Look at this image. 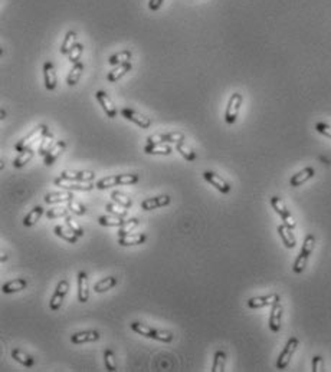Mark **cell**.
<instances>
[{
  "instance_id": "6da1fadb",
  "label": "cell",
  "mask_w": 331,
  "mask_h": 372,
  "mask_svg": "<svg viewBox=\"0 0 331 372\" xmlns=\"http://www.w3.org/2000/svg\"><path fill=\"white\" fill-rule=\"evenodd\" d=\"M131 329L146 336V338H150V339H156V341H160V342L170 343L173 339H174V335L170 332V330H162V329H154V327H150L149 325H144L141 322H133L131 324Z\"/></svg>"
},
{
  "instance_id": "7a4b0ae2",
  "label": "cell",
  "mask_w": 331,
  "mask_h": 372,
  "mask_svg": "<svg viewBox=\"0 0 331 372\" xmlns=\"http://www.w3.org/2000/svg\"><path fill=\"white\" fill-rule=\"evenodd\" d=\"M48 133H49V127L45 125V124H41V125L35 127L29 134L26 135V137H23L22 140H19V141L16 142L15 151H17V152H23V151H26V149L32 148L33 144H35L38 140H42L44 135L48 134Z\"/></svg>"
},
{
  "instance_id": "3957f363",
  "label": "cell",
  "mask_w": 331,
  "mask_h": 372,
  "mask_svg": "<svg viewBox=\"0 0 331 372\" xmlns=\"http://www.w3.org/2000/svg\"><path fill=\"white\" fill-rule=\"evenodd\" d=\"M314 246H316V237H314L313 234H308V236L305 237V240H304L301 252H300L297 260H295V263H294V266H292V270H294L295 273L300 275V273H302V272L305 270L307 262H308L310 256L313 253V250H314Z\"/></svg>"
},
{
  "instance_id": "277c9868",
  "label": "cell",
  "mask_w": 331,
  "mask_h": 372,
  "mask_svg": "<svg viewBox=\"0 0 331 372\" xmlns=\"http://www.w3.org/2000/svg\"><path fill=\"white\" fill-rule=\"evenodd\" d=\"M138 174H118V176H110V177H104L101 179L95 187L98 190H106V188H110L112 186H130V184H136L138 183Z\"/></svg>"
},
{
  "instance_id": "5b68a950",
  "label": "cell",
  "mask_w": 331,
  "mask_h": 372,
  "mask_svg": "<svg viewBox=\"0 0 331 372\" xmlns=\"http://www.w3.org/2000/svg\"><path fill=\"white\" fill-rule=\"evenodd\" d=\"M242 102H243V96L239 92H235L230 95L229 101H227V105H226V111H225V121L226 124L229 125H233L238 119V115H239V111H241Z\"/></svg>"
},
{
  "instance_id": "8992f818",
  "label": "cell",
  "mask_w": 331,
  "mask_h": 372,
  "mask_svg": "<svg viewBox=\"0 0 331 372\" xmlns=\"http://www.w3.org/2000/svg\"><path fill=\"white\" fill-rule=\"evenodd\" d=\"M271 206L272 209L275 210L278 214H279V217L282 219V222L284 224H286L289 229H294L295 227V220H294V217H292V214L289 213V210L286 209L285 203H284V200L281 198V197H278V195H274L271 197Z\"/></svg>"
},
{
  "instance_id": "52a82bcc",
  "label": "cell",
  "mask_w": 331,
  "mask_h": 372,
  "mask_svg": "<svg viewBox=\"0 0 331 372\" xmlns=\"http://www.w3.org/2000/svg\"><path fill=\"white\" fill-rule=\"evenodd\" d=\"M298 345H300V341H298L295 336H292V338L288 339L285 348L282 349V352L279 354L278 361H276V368H278V370H285L286 367H288V364H289L291 358L294 355V352L297 351Z\"/></svg>"
},
{
  "instance_id": "ba28073f",
  "label": "cell",
  "mask_w": 331,
  "mask_h": 372,
  "mask_svg": "<svg viewBox=\"0 0 331 372\" xmlns=\"http://www.w3.org/2000/svg\"><path fill=\"white\" fill-rule=\"evenodd\" d=\"M121 115L127 119V121H131L133 124H136L140 128H143V130L150 128L151 124H153L150 117H147V115H144V114H141L138 111H134L131 108H122L121 109Z\"/></svg>"
},
{
  "instance_id": "9c48e42d",
  "label": "cell",
  "mask_w": 331,
  "mask_h": 372,
  "mask_svg": "<svg viewBox=\"0 0 331 372\" xmlns=\"http://www.w3.org/2000/svg\"><path fill=\"white\" fill-rule=\"evenodd\" d=\"M68 289H69V283L68 280H60L58 284H56V289H55V293L52 295V298H51V302H49V308H51V311H54V312H56V311H59L60 306H62V303H63V299L66 296V293H68Z\"/></svg>"
},
{
  "instance_id": "30bf717a",
  "label": "cell",
  "mask_w": 331,
  "mask_h": 372,
  "mask_svg": "<svg viewBox=\"0 0 331 372\" xmlns=\"http://www.w3.org/2000/svg\"><path fill=\"white\" fill-rule=\"evenodd\" d=\"M186 137L183 133H167V134H156L147 137V144H177L184 141Z\"/></svg>"
},
{
  "instance_id": "8fae6325",
  "label": "cell",
  "mask_w": 331,
  "mask_h": 372,
  "mask_svg": "<svg viewBox=\"0 0 331 372\" xmlns=\"http://www.w3.org/2000/svg\"><path fill=\"white\" fill-rule=\"evenodd\" d=\"M95 98H97V101H98V104L101 105V108H103V111L106 112V115L108 118H115L117 117V106L114 105L112 102V99L108 96V93H107L106 91H97L95 92Z\"/></svg>"
},
{
  "instance_id": "7c38bea8",
  "label": "cell",
  "mask_w": 331,
  "mask_h": 372,
  "mask_svg": "<svg viewBox=\"0 0 331 372\" xmlns=\"http://www.w3.org/2000/svg\"><path fill=\"white\" fill-rule=\"evenodd\" d=\"M54 183H55V186H56V187L65 188V190H71V191H72V190H75V191H91V190L94 188V184H90V183L82 184L81 181L75 183L74 180L63 179V177L56 179Z\"/></svg>"
},
{
  "instance_id": "4fadbf2b",
  "label": "cell",
  "mask_w": 331,
  "mask_h": 372,
  "mask_svg": "<svg viewBox=\"0 0 331 372\" xmlns=\"http://www.w3.org/2000/svg\"><path fill=\"white\" fill-rule=\"evenodd\" d=\"M44 81H45V88L48 91H55L58 85V76L55 66L51 60H46L44 63Z\"/></svg>"
},
{
  "instance_id": "5bb4252c",
  "label": "cell",
  "mask_w": 331,
  "mask_h": 372,
  "mask_svg": "<svg viewBox=\"0 0 331 372\" xmlns=\"http://www.w3.org/2000/svg\"><path fill=\"white\" fill-rule=\"evenodd\" d=\"M203 177H205V180L211 184V186H213L216 190H219L221 193H223V194H227L229 191H230V184L226 181V180H223L221 176H218L216 173H213V171H205L203 173Z\"/></svg>"
},
{
  "instance_id": "9a60e30c",
  "label": "cell",
  "mask_w": 331,
  "mask_h": 372,
  "mask_svg": "<svg viewBox=\"0 0 331 372\" xmlns=\"http://www.w3.org/2000/svg\"><path fill=\"white\" fill-rule=\"evenodd\" d=\"M278 300H281L278 293H271L267 296H256V298H251L248 300V308L259 309V308H265V306H272Z\"/></svg>"
},
{
  "instance_id": "2e32d148",
  "label": "cell",
  "mask_w": 331,
  "mask_h": 372,
  "mask_svg": "<svg viewBox=\"0 0 331 372\" xmlns=\"http://www.w3.org/2000/svg\"><path fill=\"white\" fill-rule=\"evenodd\" d=\"M60 177L68 180H74V181H81V183H90L95 179V173L94 171H75V170H63L60 173Z\"/></svg>"
},
{
  "instance_id": "e0dca14e",
  "label": "cell",
  "mask_w": 331,
  "mask_h": 372,
  "mask_svg": "<svg viewBox=\"0 0 331 372\" xmlns=\"http://www.w3.org/2000/svg\"><path fill=\"white\" fill-rule=\"evenodd\" d=\"M281 319H282V305H281V300H278L272 305L271 315H270V329L274 333L279 332Z\"/></svg>"
},
{
  "instance_id": "ac0fdd59",
  "label": "cell",
  "mask_w": 331,
  "mask_h": 372,
  "mask_svg": "<svg viewBox=\"0 0 331 372\" xmlns=\"http://www.w3.org/2000/svg\"><path fill=\"white\" fill-rule=\"evenodd\" d=\"M171 203V198L170 195H157V197H151V198H146L143 203H141V209L143 210H154V209H160V207H165V206H168Z\"/></svg>"
},
{
  "instance_id": "d6986e66",
  "label": "cell",
  "mask_w": 331,
  "mask_h": 372,
  "mask_svg": "<svg viewBox=\"0 0 331 372\" xmlns=\"http://www.w3.org/2000/svg\"><path fill=\"white\" fill-rule=\"evenodd\" d=\"M90 299V284H88V278L85 272L78 273V300L81 303H87Z\"/></svg>"
},
{
  "instance_id": "ffe728a7",
  "label": "cell",
  "mask_w": 331,
  "mask_h": 372,
  "mask_svg": "<svg viewBox=\"0 0 331 372\" xmlns=\"http://www.w3.org/2000/svg\"><path fill=\"white\" fill-rule=\"evenodd\" d=\"M276 232H278V234H279V237H281L285 247H288V249H294L295 247L297 238H295L294 233H292V229H289L286 224H279L276 227Z\"/></svg>"
},
{
  "instance_id": "44dd1931",
  "label": "cell",
  "mask_w": 331,
  "mask_h": 372,
  "mask_svg": "<svg viewBox=\"0 0 331 372\" xmlns=\"http://www.w3.org/2000/svg\"><path fill=\"white\" fill-rule=\"evenodd\" d=\"M65 149H66V141H63V140L56 141V142L54 144V147L49 149V151H48V154L45 155L46 167H49V165H52V164L55 163V161L59 158L60 154H62Z\"/></svg>"
},
{
  "instance_id": "7402d4cb",
  "label": "cell",
  "mask_w": 331,
  "mask_h": 372,
  "mask_svg": "<svg viewBox=\"0 0 331 372\" xmlns=\"http://www.w3.org/2000/svg\"><path fill=\"white\" fill-rule=\"evenodd\" d=\"M316 176V170L313 167H305L304 170H301L300 173L294 174L291 180H289V186L291 187H300L301 184H304L305 181L311 180Z\"/></svg>"
},
{
  "instance_id": "603a6c76",
  "label": "cell",
  "mask_w": 331,
  "mask_h": 372,
  "mask_svg": "<svg viewBox=\"0 0 331 372\" xmlns=\"http://www.w3.org/2000/svg\"><path fill=\"white\" fill-rule=\"evenodd\" d=\"M100 339V332L98 330H84V332H76L71 335V342L79 345L85 342H95Z\"/></svg>"
},
{
  "instance_id": "cb8c5ba5",
  "label": "cell",
  "mask_w": 331,
  "mask_h": 372,
  "mask_svg": "<svg viewBox=\"0 0 331 372\" xmlns=\"http://www.w3.org/2000/svg\"><path fill=\"white\" fill-rule=\"evenodd\" d=\"M146 240H147V237L143 233H130V234H125V236H120L117 238V243L122 247H128V246L143 244Z\"/></svg>"
},
{
  "instance_id": "d4e9b609",
  "label": "cell",
  "mask_w": 331,
  "mask_h": 372,
  "mask_svg": "<svg viewBox=\"0 0 331 372\" xmlns=\"http://www.w3.org/2000/svg\"><path fill=\"white\" fill-rule=\"evenodd\" d=\"M131 62H125V63H121V65H117L112 71H110V74L107 75V81L108 82H117L120 81L121 78L125 74H128L131 71Z\"/></svg>"
},
{
  "instance_id": "484cf974",
  "label": "cell",
  "mask_w": 331,
  "mask_h": 372,
  "mask_svg": "<svg viewBox=\"0 0 331 372\" xmlns=\"http://www.w3.org/2000/svg\"><path fill=\"white\" fill-rule=\"evenodd\" d=\"M10 355H12V358L15 359L16 362H19L20 365H23L26 368H32L35 365V358L30 357L29 354H26V352H23L22 349H17V348L12 349Z\"/></svg>"
},
{
  "instance_id": "4316f807",
  "label": "cell",
  "mask_w": 331,
  "mask_h": 372,
  "mask_svg": "<svg viewBox=\"0 0 331 372\" xmlns=\"http://www.w3.org/2000/svg\"><path fill=\"white\" fill-rule=\"evenodd\" d=\"M84 63L82 62H76L72 65V68H71V71H69V74L66 76V84L69 85V87H74L76 85L78 82H79V79H81V76H82V72H84Z\"/></svg>"
},
{
  "instance_id": "83f0119b",
  "label": "cell",
  "mask_w": 331,
  "mask_h": 372,
  "mask_svg": "<svg viewBox=\"0 0 331 372\" xmlns=\"http://www.w3.org/2000/svg\"><path fill=\"white\" fill-rule=\"evenodd\" d=\"M173 148L166 144H147L144 147V152L149 155H170Z\"/></svg>"
},
{
  "instance_id": "f1b7e54d",
  "label": "cell",
  "mask_w": 331,
  "mask_h": 372,
  "mask_svg": "<svg viewBox=\"0 0 331 372\" xmlns=\"http://www.w3.org/2000/svg\"><path fill=\"white\" fill-rule=\"evenodd\" d=\"M26 286H28L26 279H15V280L4 283L1 286V292L3 293H16V292H20V290L26 289Z\"/></svg>"
},
{
  "instance_id": "f546056e",
  "label": "cell",
  "mask_w": 331,
  "mask_h": 372,
  "mask_svg": "<svg viewBox=\"0 0 331 372\" xmlns=\"http://www.w3.org/2000/svg\"><path fill=\"white\" fill-rule=\"evenodd\" d=\"M76 44V32L75 30H68L65 38H63V42L60 45V53L62 55H69V52L72 50V47L75 46Z\"/></svg>"
},
{
  "instance_id": "4dcf8cb0",
  "label": "cell",
  "mask_w": 331,
  "mask_h": 372,
  "mask_svg": "<svg viewBox=\"0 0 331 372\" xmlns=\"http://www.w3.org/2000/svg\"><path fill=\"white\" fill-rule=\"evenodd\" d=\"M74 195L72 193H66V191H60V193H48L45 195V203L48 204H56V203H65L72 200Z\"/></svg>"
},
{
  "instance_id": "1f68e13d",
  "label": "cell",
  "mask_w": 331,
  "mask_h": 372,
  "mask_svg": "<svg viewBox=\"0 0 331 372\" xmlns=\"http://www.w3.org/2000/svg\"><path fill=\"white\" fill-rule=\"evenodd\" d=\"M55 234L58 236V237L63 238V240H66L68 243H76L78 241V237L79 236H76L75 233L69 229V227H63V226H55Z\"/></svg>"
},
{
  "instance_id": "d6a6232c",
  "label": "cell",
  "mask_w": 331,
  "mask_h": 372,
  "mask_svg": "<svg viewBox=\"0 0 331 372\" xmlns=\"http://www.w3.org/2000/svg\"><path fill=\"white\" fill-rule=\"evenodd\" d=\"M117 278L115 276H108L106 279H101L100 282H97L94 284V290L97 292V293H104L107 290H110V289H112L115 284H117Z\"/></svg>"
},
{
  "instance_id": "836d02e7",
  "label": "cell",
  "mask_w": 331,
  "mask_h": 372,
  "mask_svg": "<svg viewBox=\"0 0 331 372\" xmlns=\"http://www.w3.org/2000/svg\"><path fill=\"white\" fill-rule=\"evenodd\" d=\"M131 56H133L131 50L124 49V50H120V52H117V53L111 55V56H110V59H108V63H110V65H112V66H117V65H121V63L130 62Z\"/></svg>"
},
{
  "instance_id": "e575fe53",
  "label": "cell",
  "mask_w": 331,
  "mask_h": 372,
  "mask_svg": "<svg viewBox=\"0 0 331 372\" xmlns=\"http://www.w3.org/2000/svg\"><path fill=\"white\" fill-rule=\"evenodd\" d=\"M42 214H44V207H42V206L33 207V210L30 211L29 214L25 216V219H23V226H25V227H32L33 224H36V222L42 217Z\"/></svg>"
},
{
  "instance_id": "d590c367",
  "label": "cell",
  "mask_w": 331,
  "mask_h": 372,
  "mask_svg": "<svg viewBox=\"0 0 331 372\" xmlns=\"http://www.w3.org/2000/svg\"><path fill=\"white\" fill-rule=\"evenodd\" d=\"M98 223L106 227H121L122 224L125 223V220H122V217L114 216V214H108V216H101L98 219Z\"/></svg>"
},
{
  "instance_id": "8d00e7d4",
  "label": "cell",
  "mask_w": 331,
  "mask_h": 372,
  "mask_svg": "<svg viewBox=\"0 0 331 372\" xmlns=\"http://www.w3.org/2000/svg\"><path fill=\"white\" fill-rule=\"evenodd\" d=\"M33 155H35V151L32 148L26 149V151H23V152H20L17 157H16L15 160H13V167L15 168H22V167H25L26 164L29 163L30 160L33 158Z\"/></svg>"
},
{
  "instance_id": "74e56055",
  "label": "cell",
  "mask_w": 331,
  "mask_h": 372,
  "mask_svg": "<svg viewBox=\"0 0 331 372\" xmlns=\"http://www.w3.org/2000/svg\"><path fill=\"white\" fill-rule=\"evenodd\" d=\"M176 149L180 152V155L183 158H186L187 161H195L196 158H197V155H196V152L193 149L190 148L187 144H186V141H180V142H177L176 144Z\"/></svg>"
},
{
  "instance_id": "f35d334b",
  "label": "cell",
  "mask_w": 331,
  "mask_h": 372,
  "mask_svg": "<svg viewBox=\"0 0 331 372\" xmlns=\"http://www.w3.org/2000/svg\"><path fill=\"white\" fill-rule=\"evenodd\" d=\"M226 365V354L223 351H216L215 358H213V365H212V372H223Z\"/></svg>"
},
{
  "instance_id": "ab89813d",
  "label": "cell",
  "mask_w": 331,
  "mask_h": 372,
  "mask_svg": "<svg viewBox=\"0 0 331 372\" xmlns=\"http://www.w3.org/2000/svg\"><path fill=\"white\" fill-rule=\"evenodd\" d=\"M55 138H54V134L52 133H48V134L44 135V138L41 140V145H39V155H42V157H45L46 154H48V151L54 147V144H55V141H54Z\"/></svg>"
},
{
  "instance_id": "60d3db41",
  "label": "cell",
  "mask_w": 331,
  "mask_h": 372,
  "mask_svg": "<svg viewBox=\"0 0 331 372\" xmlns=\"http://www.w3.org/2000/svg\"><path fill=\"white\" fill-rule=\"evenodd\" d=\"M106 210L108 214H114V216H118V217H122V219L128 214V209L122 207V206H120V204L115 203V201L106 204Z\"/></svg>"
},
{
  "instance_id": "b9f144b4",
  "label": "cell",
  "mask_w": 331,
  "mask_h": 372,
  "mask_svg": "<svg viewBox=\"0 0 331 372\" xmlns=\"http://www.w3.org/2000/svg\"><path fill=\"white\" fill-rule=\"evenodd\" d=\"M140 224V220L138 219H130V220H125V223L122 224L121 227H118V237L120 236H125V234H130V232H133L136 229L137 226Z\"/></svg>"
},
{
  "instance_id": "7bdbcfd3",
  "label": "cell",
  "mask_w": 331,
  "mask_h": 372,
  "mask_svg": "<svg viewBox=\"0 0 331 372\" xmlns=\"http://www.w3.org/2000/svg\"><path fill=\"white\" fill-rule=\"evenodd\" d=\"M111 198H112L115 203H118L120 206L125 207V209H130V207L133 206L131 198H130L128 195H125V194L120 193V191H112V193H111Z\"/></svg>"
},
{
  "instance_id": "ee69618b",
  "label": "cell",
  "mask_w": 331,
  "mask_h": 372,
  "mask_svg": "<svg viewBox=\"0 0 331 372\" xmlns=\"http://www.w3.org/2000/svg\"><path fill=\"white\" fill-rule=\"evenodd\" d=\"M82 53H84V45L82 44H79V42H76L75 46L72 47V50L69 52V55H68V58H69V62L74 65L76 62H81V58H82Z\"/></svg>"
},
{
  "instance_id": "f6af8a7d",
  "label": "cell",
  "mask_w": 331,
  "mask_h": 372,
  "mask_svg": "<svg viewBox=\"0 0 331 372\" xmlns=\"http://www.w3.org/2000/svg\"><path fill=\"white\" fill-rule=\"evenodd\" d=\"M104 362H106V368L108 371H115L117 370V359L115 355L111 349L104 351Z\"/></svg>"
},
{
  "instance_id": "bcb514c9",
  "label": "cell",
  "mask_w": 331,
  "mask_h": 372,
  "mask_svg": "<svg viewBox=\"0 0 331 372\" xmlns=\"http://www.w3.org/2000/svg\"><path fill=\"white\" fill-rule=\"evenodd\" d=\"M68 209H69L71 213H74V214H76V216H84V214H85V211H87L85 206H84L82 203H79V201L74 200V198L68 201Z\"/></svg>"
},
{
  "instance_id": "7dc6e473",
  "label": "cell",
  "mask_w": 331,
  "mask_h": 372,
  "mask_svg": "<svg viewBox=\"0 0 331 372\" xmlns=\"http://www.w3.org/2000/svg\"><path fill=\"white\" fill-rule=\"evenodd\" d=\"M65 222H66V226H68V227H69L74 233H75L76 236H79V237H82V236H84V229H82L79 224L76 223L74 217L66 216V217H65Z\"/></svg>"
},
{
  "instance_id": "c3c4849f",
  "label": "cell",
  "mask_w": 331,
  "mask_h": 372,
  "mask_svg": "<svg viewBox=\"0 0 331 372\" xmlns=\"http://www.w3.org/2000/svg\"><path fill=\"white\" fill-rule=\"evenodd\" d=\"M69 213L68 207H58V209H51L46 213V219H56V217H66Z\"/></svg>"
},
{
  "instance_id": "681fc988",
  "label": "cell",
  "mask_w": 331,
  "mask_h": 372,
  "mask_svg": "<svg viewBox=\"0 0 331 372\" xmlns=\"http://www.w3.org/2000/svg\"><path fill=\"white\" fill-rule=\"evenodd\" d=\"M316 130L320 133V134L326 135V137L331 138V127L329 125V124H326V122H317Z\"/></svg>"
},
{
  "instance_id": "f907efd6",
  "label": "cell",
  "mask_w": 331,
  "mask_h": 372,
  "mask_svg": "<svg viewBox=\"0 0 331 372\" xmlns=\"http://www.w3.org/2000/svg\"><path fill=\"white\" fill-rule=\"evenodd\" d=\"M313 371L314 372L324 371V359H323V357L317 355V357L313 358Z\"/></svg>"
},
{
  "instance_id": "816d5d0a",
  "label": "cell",
  "mask_w": 331,
  "mask_h": 372,
  "mask_svg": "<svg viewBox=\"0 0 331 372\" xmlns=\"http://www.w3.org/2000/svg\"><path fill=\"white\" fill-rule=\"evenodd\" d=\"M165 0H149V9L151 12H159L160 7L163 6Z\"/></svg>"
},
{
  "instance_id": "f5cc1de1",
  "label": "cell",
  "mask_w": 331,
  "mask_h": 372,
  "mask_svg": "<svg viewBox=\"0 0 331 372\" xmlns=\"http://www.w3.org/2000/svg\"><path fill=\"white\" fill-rule=\"evenodd\" d=\"M7 260V254L4 252H1V256H0V262H6Z\"/></svg>"
},
{
  "instance_id": "db71d44e",
  "label": "cell",
  "mask_w": 331,
  "mask_h": 372,
  "mask_svg": "<svg viewBox=\"0 0 331 372\" xmlns=\"http://www.w3.org/2000/svg\"><path fill=\"white\" fill-rule=\"evenodd\" d=\"M0 118L1 119L6 118V109H1V111H0Z\"/></svg>"
}]
</instances>
